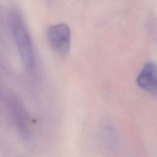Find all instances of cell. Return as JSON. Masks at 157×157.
Returning a JSON list of instances; mask_svg holds the SVG:
<instances>
[{
    "instance_id": "cell-1",
    "label": "cell",
    "mask_w": 157,
    "mask_h": 157,
    "mask_svg": "<svg viewBox=\"0 0 157 157\" xmlns=\"http://www.w3.org/2000/svg\"><path fill=\"white\" fill-rule=\"evenodd\" d=\"M12 35L21 59L28 70L34 65V55L29 33L23 19L18 13L13 12L10 17Z\"/></svg>"
},
{
    "instance_id": "cell-2",
    "label": "cell",
    "mask_w": 157,
    "mask_h": 157,
    "mask_svg": "<svg viewBox=\"0 0 157 157\" xmlns=\"http://www.w3.org/2000/svg\"><path fill=\"white\" fill-rule=\"evenodd\" d=\"M47 39L54 52L61 56L69 53L71 44V35L69 26L64 23H58L48 28Z\"/></svg>"
},
{
    "instance_id": "cell-4",
    "label": "cell",
    "mask_w": 157,
    "mask_h": 157,
    "mask_svg": "<svg viewBox=\"0 0 157 157\" xmlns=\"http://www.w3.org/2000/svg\"><path fill=\"white\" fill-rule=\"evenodd\" d=\"M9 109L18 129L23 136H27L29 133L28 118L21 104L18 99L12 98L9 101Z\"/></svg>"
},
{
    "instance_id": "cell-3",
    "label": "cell",
    "mask_w": 157,
    "mask_h": 157,
    "mask_svg": "<svg viewBox=\"0 0 157 157\" xmlns=\"http://www.w3.org/2000/svg\"><path fill=\"white\" fill-rule=\"evenodd\" d=\"M137 83L142 89L157 94V65L152 62L146 63L137 78Z\"/></svg>"
}]
</instances>
